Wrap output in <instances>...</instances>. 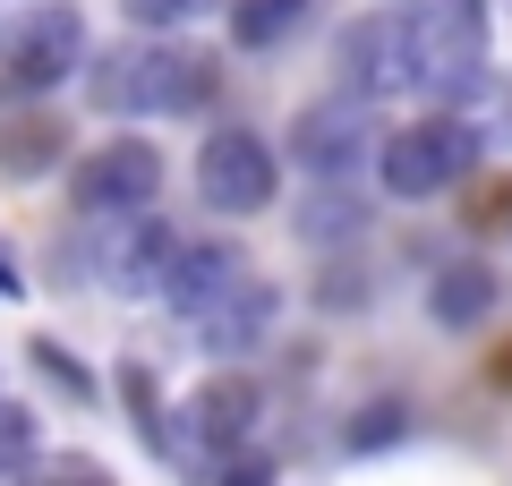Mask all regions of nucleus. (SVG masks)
<instances>
[{
    "instance_id": "423d86ee",
    "label": "nucleus",
    "mask_w": 512,
    "mask_h": 486,
    "mask_svg": "<svg viewBox=\"0 0 512 486\" xmlns=\"http://www.w3.org/2000/svg\"><path fill=\"white\" fill-rule=\"evenodd\" d=\"M180 248H188V239L171 231V222L128 214L120 231H94L86 273L111 290V299H163V282H171V265H180Z\"/></svg>"
},
{
    "instance_id": "b1692460",
    "label": "nucleus",
    "mask_w": 512,
    "mask_h": 486,
    "mask_svg": "<svg viewBox=\"0 0 512 486\" xmlns=\"http://www.w3.org/2000/svg\"><path fill=\"white\" fill-rule=\"evenodd\" d=\"M504 214H512V197H504Z\"/></svg>"
},
{
    "instance_id": "a211bd4d",
    "label": "nucleus",
    "mask_w": 512,
    "mask_h": 486,
    "mask_svg": "<svg viewBox=\"0 0 512 486\" xmlns=\"http://www.w3.org/2000/svg\"><path fill=\"white\" fill-rule=\"evenodd\" d=\"M26 486H111V469H94L86 452H52V461L26 469Z\"/></svg>"
},
{
    "instance_id": "0eeeda50",
    "label": "nucleus",
    "mask_w": 512,
    "mask_h": 486,
    "mask_svg": "<svg viewBox=\"0 0 512 486\" xmlns=\"http://www.w3.org/2000/svg\"><path fill=\"white\" fill-rule=\"evenodd\" d=\"M69 197H77V214H94V222L146 214V205L163 197V154H154L146 137H111V145H94V154L77 162Z\"/></svg>"
},
{
    "instance_id": "ddd939ff",
    "label": "nucleus",
    "mask_w": 512,
    "mask_h": 486,
    "mask_svg": "<svg viewBox=\"0 0 512 486\" xmlns=\"http://www.w3.org/2000/svg\"><path fill=\"white\" fill-rule=\"evenodd\" d=\"M487 307H495V273L478 265V256H461V265H436V282H427V316H436L444 333H470Z\"/></svg>"
},
{
    "instance_id": "f03ea898",
    "label": "nucleus",
    "mask_w": 512,
    "mask_h": 486,
    "mask_svg": "<svg viewBox=\"0 0 512 486\" xmlns=\"http://www.w3.org/2000/svg\"><path fill=\"white\" fill-rule=\"evenodd\" d=\"M470 162H478V128L453 120V111H436V120H410V128H393V137H384L376 180H384V197L419 205V197L461 188V180H470Z\"/></svg>"
},
{
    "instance_id": "f257e3e1",
    "label": "nucleus",
    "mask_w": 512,
    "mask_h": 486,
    "mask_svg": "<svg viewBox=\"0 0 512 486\" xmlns=\"http://www.w3.org/2000/svg\"><path fill=\"white\" fill-rule=\"evenodd\" d=\"M86 86H94V103L120 111V120H180V111H205L214 60L188 52V43H171V35H146V43L103 52L86 69Z\"/></svg>"
},
{
    "instance_id": "412c9836",
    "label": "nucleus",
    "mask_w": 512,
    "mask_h": 486,
    "mask_svg": "<svg viewBox=\"0 0 512 486\" xmlns=\"http://www.w3.org/2000/svg\"><path fill=\"white\" fill-rule=\"evenodd\" d=\"M128 26H146V35H171V26L188 18V0H120Z\"/></svg>"
},
{
    "instance_id": "dca6fc26",
    "label": "nucleus",
    "mask_w": 512,
    "mask_h": 486,
    "mask_svg": "<svg viewBox=\"0 0 512 486\" xmlns=\"http://www.w3.org/2000/svg\"><path fill=\"white\" fill-rule=\"evenodd\" d=\"M359 231H367V205L350 197V188H316V197L299 205V239H316V248H350Z\"/></svg>"
},
{
    "instance_id": "f3484780",
    "label": "nucleus",
    "mask_w": 512,
    "mask_h": 486,
    "mask_svg": "<svg viewBox=\"0 0 512 486\" xmlns=\"http://www.w3.org/2000/svg\"><path fill=\"white\" fill-rule=\"evenodd\" d=\"M43 461V427L26 401H0V478H26Z\"/></svg>"
},
{
    "instance_id": "9d476101",
    "label": "nucleus",
    "mask_w": 512,
    "mask_h": 486,
    "mask_svg": "<svg viewBox=\"0 0 512 486\" xmlns=\"http://www.w3.org/2000/svg\"><path fill=\"white\" fill-rule=\"evenodd\" d=\"M180 427H188V444H197V469L248 452V435H256V384H248V376L197 384V393H188V410H180Z\"/></svg>"
},
{
    "instance_id": "1a4fd4ad",
    "label": "nucleus",
    "mask_w": 512,
    "mask_h": 486,
    "mask_svg": "<svg viewBox=\"0 0 512 486\" xmlns=\"http://www.w3.org/2000/svg\"><path fill=\"white\" fill-rule=\"evenodd\" d=\"M342 94H419L410 86V18H359L342 35Z\"/></svg>"
},
{
    "instance_id": "4468645a",
    "label": "nucleus",
    "mask_w": 512,
    "mask_h": 486,
    "mask_svg": "<svg viewBox=\"0 0 512 486\" xmlns=\"http://www.w3.org/2000/svg\"><path fill=\"white\" fill-rule=\"evenodd\" d=\"M60 154H69V128H60L52 111L0 120V180H43V171H60Z\"/></svg>"
},
{
    "instance_id": "5701e85b",
    "label": "nucleus",
    "mask_w": 512,
    "mask_h": 486,
    "mask_svg": "<svg viewBox=\"0 0 512 486\" xmlns=\"http://www.w3.org/2000/svg\"><path fill=\"white\" fill-rule=\"evenodd\" d=\"M0 290H18V273H9V256H0Z\"/></svg>"
},
{
    "instance_id": "aec40b11",
    "label": "nucleus",
    "mask_w": 512,
    "mask_h": 486,
    "mask_svg": "<svg viewBox=\"0 0 512 486\" xmlns=\"http://www.w3.org/2000/svg\"><path fill=\"white\" fill-rule=\"evenodd\" d=\"M402 427H410L402 410H359V418H350V452H384V444H402Z\"/></svg>"
},
{
    "instance_id": "4be33fe9",
    "label": "nucleus",
    "mask_w": 512,
    "mask_h": 486,
    "mask_svg": "<svg viewBox=\"0 0 512 486\" xmlns=\"http://www.w3.org/2000/svg\"><path fill=\"white\" fill-rule=\"evenodd\" d=\"M214 486H274V461H265V452H231V461L214 469Z\"/></svg>"
},
{
    "instance_id": "20e7f679",
    "label": "nucleus",
    "mask_w": 512,
    "mask_h": 486,
    "mask_svg": "<svg viewBox=\"0 0 512 486\" xmlns=\"http://www.w3.org/2000/svg\"><path fill=\"white\" fill-rule=\"evenodd\" d=\"M274 188H282V162H274V145L256 137V128H214V137L197 145V197H205V214L248 222V214L274 205Z\"/></svg>"
},
{
    "instance_id": "2eb2a0df",
    "label": "nucleus",
    "mask_w": 512,
    "mask_h": 486,
    "mask_svg": "<svg viewBox=\"0 0 512 486\" xmlns=\"http://www.w3.org/2000/svg\"><path fill=\"white\" fill-rule=\"evenodd\" d=\"M308 0H231V43L239 52H274V43L299 35Z\"/></svg>"
},
{
    "instance_id": "9b49d317",
    "label": "nucleus",
    "mask_w": 512,
    "mask_h": 486,
    "mask_svg": "<svg viewBox=\"0 0 512 486\" xmlns=\"http://www.w3.org/2000/svg\"><path fill=\"white\" fill-rule=\"evenodd\" d=\"M239 282H248V256H239L231 239H188V248H180V265H171V282H163V307L197 324L205 307H222Z\"/></svg>"
},
{
    "instance_id": "6ab92c4d",
    "label": "nucleus",
    "mask_w": 512,
    "mask_h": 486,
    "mask_svg": "<svg viewBox=\"0 0 512 486\" xmlns=\"http://www.w3.org/2000/svg\"><path fill=\"white\" fill-rule=\"evenodd\" d=\"M35 367H43V376H52L60 393H69V401H94V376H86V367H77L69 350L52 342V333H43V342H35Z\"/></svg>"
},
{
    "instance_id": "7ed1b4c3",
    "label": "nucleus",
    "mask_w": 512,
    "mask_h": 486,
    "mask_svg": "<svg viewBox=\"0 0 512 486\" xmlns=\"http://www.w3.org/2000/svg\"><path fill=\"white\" fill-rule=\"evenodd\" d=\"M367 154H384V137H376V103H359V94H316L291 120V162L325 188H342L350 171H367Z\"/></svg>"
},
{
    "instance_id": "f8f14e48",
    "label": "nucleus",
    "mask_w": 512,
    "mask_h": 486,
    "mask_svg": "<svg viewBox=\"0 0 512 486\" xmlns=\"http://www.w3.org/2000/svg\"><path fill=\"white\" fill-rule=\"evenodd\" d=\"M274 307H282V299H274V282H256V273H248V282H239L222 307H205V316H197V342L214 350V359H239V350H256V342H265Z\"/></svg>"
},
{
    "instance_id": "6e6552de",
    "label": "nucleus",
    "mask_w": 512,
    "mask_h": 486,
    "mask_svg": "<svg viewBox=\"0 0 512 486\" xmlns=\"http://www.w3.org/2000/svg\"><path fill=\"white\" fill-rule=\"evenodd\" d=\"M0 69H9V86L26 94H52L60 77L86 69V18L77 9H60V0H43V9H26L9 35H0Z\"/></svg>"
},
{
    "instance_id": "39448f33",
    "label": "nucleus",
    "mask_w": 512,
    "mask_h": 486,
    "mask_svg": "<svg viewBox=\"0 0 512 486\" xmlns=\"http://www.w3.org/2000/svg\"><path fill=\"white\" fill-rule=\"evenodd\" d=\"M410 86L436 94V103H470L487 86V43H478V0L436 9V18H410Z\"/></svg>"
}]
</instances>
